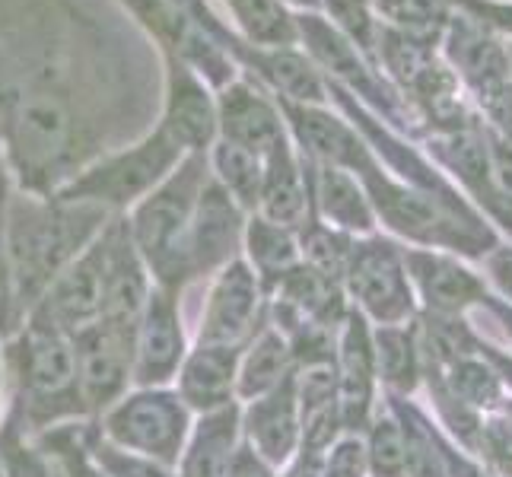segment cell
I'll return each mask as SVG.
<instances>
[{
	"instance_id": "obj_1",
	"label": "cell",
	"mask_w": 512,
	"mask_h": 477,
	"mask_svg": "<svg viewBox=\"0 0 512 477\" xmlns=\"http://www.w3.org/2000/svg\"><path fill=\"white\" fill-rule=\"evenodd\" d=\"M109 223V210L83 201L23 198L10 207L4 233V268L16 312H29L70 261Z\"/></svg>"
},
{
	"instance_id": "obj_2",
	"label": "cell",
	"mask_w": 512,
	"mask_h": 477,
	"mask_svg": "<svg viewBox=\"0 0 512 477\" xmlns=\"http://www.w3.org/2000/svg\"><path fill=\"white\" fill-rule=\"evenodd\" d=\"M207 182L204 153H188L169 179L156 185L144 201H137L128 220V233L137 255L144 258L156 287L179 296L188 277V233Z\"/></svg>"
},
{
	"instance_id": "obj_3",
	"label": "cell",
	"mask_w": 512,
	"mask_h": 477,
	"mask_svg": "<svg viewBox=\"0 0 512 477\" xmlns=\"http://www.w3.org/2000/svg\"><path fill=\"white\" fill-rule=\"evenodd\" d=\"M7 369L29 430L42 433L86 414L77 385L74 338L67 334L23 318L20 331L10 334Z\"/></svg>"
},
{
	"instance_id": "obj_4",
	"label": "cell",
	"mask_w": 512,
	"mask_h": 477,
	"mask_svg": "<svg viewBox=\"0 0 512 477\" xmlns=\"http://www.w3.org/2000/svg\"><path fill=\"white\" fill-rule=\"evenodd\" d=\"M7 144L23 182L55 194L77 175L80 134L77 121L51 96H23L7 121Z\"/></svg>"
},
{
	"instance_id": "obj_5",
	"label": "cell",
	"mask_w": 512,
	"mask_h": 477,
	"mask_svg": "<svg viewBox=\"0 0 512 477\" xmlns=\"http://www.w3.org/2000/svg\"><path fill=\"white\" fill-rule=\"evenodd\" d=\"M194 414L175 388H128L102 411L99 436L115 449L175 468L185 449Z\"/></svg>"
},
{
	"instance_id": "obj_6",
	"label": "cell",
	"mask_w": 512,
	"mask_h": 477,
	"mask_svg": "<svg viewBox=\"0 0 512 477\" xmlns=\"http://www.w3.org/2000/svg\"><path fill=\"white\" fill-rule=\"evenodd\" d=\"M185 159V153L156 128L140 144L125 147L112 156H102L99 163L77 169L67 185L55 191V198L96 204L102 210H125L144 201L147 194L169 179V172Z\"/></svg>"
},
{
	"instance_id": "obj_7",
	"label": "cell",
	"mask_w": 512,
	"mask_h": 477,
	"mask_svg": "<svg viewBox=\"0 0 512 477\" xmlns=\"http://www.w3.org/2000/svg\"><path fill=\"white\" fill-rule=\"evenodd\" d=\"M105 315V245L102 233L51 280L26 318L48 325L67 338L102 322Z\"/></svg>"
},
{
	"instance_id": "obj_8",
	"label": "cell",
	"mask_w": 512,
	"mask_h": 477,
	"mask_svg": "<svg viewBox=\"0 0 512 477\" xmlns=\"http://www.w3.org/2000/svg\"><path fill=\"white\" fill-rule=\"evenodd\" d=\"M134 325L137 322L102 318L74 334L77 385L86 414H102L128 392L134 369Z\"/></svg>"
},
{
	"instance_id": "obj_9",
	"label": "cell",
	"mask_w": 512,
	"mask_h": 477,
	"mask_svg": "<svg viewBox=\"0 0 512 477\" xmlns=\"http://www.w3.org/2000/svg\"><path fill=\"white\" fill-rule=\"evenodd\" d=\"M264 293L268 290L261 287V280L245 264V258L229 261L226 268L214 274V284H210L198 341L242 350L261 331Z\"/></svg>"
},
{
	"instance_id": "obj_10",
	"label": "cell",
	"mask_w": 512,
	"mask_h": 477,
	"mask_svg": "<svg viewBox=\"0 0 512 477\" xmlns=\"http://www.w3.org/2000/svg\"><path fill=\"white\" fill-rule=\"evenodd\" d=\"M185 353H188V341H185V325L179 312V296L153 284L134 325L131 385L166 388L179 376Z\"/></svg>"
},
{
	"instance_id": "obj_11",
	"label": "cell",
	"mask_w": 512,
	"mask_h": 477,
	"mask_svg": "<svg viewBox=\"0 0 512 477\" xmlns=\"http://www.w3.org/2000/svg\"><path fill=\"white\" fill-rule=\"evenodd\" d=\"M439 48H443V61L449 64V70L468 86L474 99H484L487 93L500 90L503 83L512 80L509 48L503 45L500 32H493L487 23L474 20L465 10L452 13Z\"/></svg>"
},
{
	"instance_id": "obj_12",
	"label": "cell",
	"mask_w": 512,
	"mask_h": 477,
	"mask_svg": "<svg viewBox=\"0 0 512 477\" xmlns=\"http://www.w3.org/2000/svg\"><path fill=\"white\" fill-rule=\"evenodd\" d=\"M242 239L245 210L207 175L188 233V277H214L239 258Z\"/></svg>"
},
{
	"instance_id": "obj_13",
	"label": "cell",
	"mask_w": 512,
	"mask_h": 477,
	"mask_svg": "<svg viewBox=\"0 0 512 477\" xmlns=\"http://www.w3.org/2000/svg\"><path fill=\"white\" fill-rule=\"evenodd\" d=\"M296 32L299 39L309 48V61L319 64L322 70L334 77V83H344L347 90H353L360 99H366L373 109L385 112L392 121L401 118L398 96L373 74V67L366 64V58L353 48L344 35L328 26L319 16H296Z\"/></svg>"
},
{
	"instance_id": "obj_14",
	"label": "cell",
	"mask_w": 512,
	"mask_h": 477,
	"mask_svg": "<svg viewBox=\"0 0 512 477\" xmlns=\"http://www.w3.org/2000/svg\"><path fill=\"white\" fill-rule=\"evenodd\" d=\"M344 280L350 293L357 296L379 322H398V318L411 309L404 264L392 242H382V239L353 242Z\"/></svg>"
},
{
	"instance_id": "obj_15",
	"label": "cell",
	"mask_w": 512,
	"mask_h": 477,
	"mask_svg": "<svg viewBox=\"0 0 512 477\" xmlns=\"http://www.w3.org/2000/svg\"><path fill=\"white\" fill-rule=\"evenodd\" d=\"M242 439L264 465L284 468L293 462V455L303 446V417H299L296 376L268 395L245 401Z\"/></svg>"
},
{
	"instance_id": "obj_16",
	"label": "cell",
	"mask_w": 512,
	"mask_h": 477,
	"mask_svg": "<svg viewBox=\"0 0 512 477\" xmlns=\"http://www.w3.org/2000/svg\"><path fill=\"white\" fill-rule=\"evenodd\" d=\"M160 131L188 153H207L217 144V102L210 99L204 80L194 74V67L175 58L169 64V83H166V109Z\"/></svg>"
},
{
	"instance_id": "obj_17",
	"label": "cell",
	"mask_w": 512,
	"mask_h": 477,
	"mask_svg": "<svg viewBox=\"0 0 512 477\" xmlns=\"http://www.w3.org/2000/svg\"><path fill=\"white\" fill-rule=\"evenodd\" d=\"M284 115L290 118V131L309 163L338 166L353 175H360L363 169L376 163L357 128H350L344 118L325 112L322 105L284 102Z\"/></svg>"
},
{
	"instance_id": "obj_18",
	"label": "cell",
	"mask_w": 512,
	"mask_h": 477,
	"mask_svg": "<svg viewBox=\"0 0 512 477\" xmlns=\"http://www.w3.org/2000/svg\"><path fill=\"white\" fill-rule=\"evenodd\" d=\"M217 131H220V140L252 150L261 159L287 140L280 109L245 80L223 86L220 102H217Z\"/></svg>"
},
{
	"instance_id": "obj_19",
	"label": "cell",
	"mask_w": 512,
	"mask_h": 477,
	"mask_svg": "<svg viewBox=\"0 0 512 477\" xmlns=\"http://www.w3.org/2000/svg\"><path fill=\"white\" fill-rule=\"evenodd\" d=\"M239 347L204 344L188 347L185 360L175 376V392L191 414H207L236 404V373H239Z\"/></svg>"
},
{
	"instance_id": "obj_20",
	"label": "cell",
	"mask_w": 512,
	"mask_h": 477,
	"mask_svg": "<svg viewBox=\"0 0 512 477\" xmlns=\"http://www.w3.org/2000/svg\"><path fill=\"white\" fill-rule=\"evenodd\" d=\"M242 439V408L229 404L220 411H207L191 420L185 449L179 455L175 474L179 477H226L233 468Z\"/></svg>"
},
{
	"instance_id": "obj_21",
	"label": "cell",
	"mask_w": 512,
	"mask_h": 477,
	"mask_svg": "<svg viewBox=\"0 0 512 477\" xmlns=\"http://www.w3.org/2000/svg\"><path fill=\"white\" fill-rule=\"evenodd\" d=\"M312 210L309 166L296 156L290 140L264 156V182L258 194V217L287 229H303Z\"/></svg>"
},
{
	"instance_id": "obj_22",
	"label": "cell",
	"mask_w": 512,
	"mask_h": 477,
	"mask_svg": "<svg viewBox=\"0 0 512 477\" xmlns=\"http://www.w3.org/2000/svg\"><path fill=\"white\" fill-rule=\"evenodd\" d=\"M309 188L312 204L328 220V226L341 229V233H369L376 226L373 204L353 172L309 163Z\"/></svg>"
},
{
	"instance_id": "obj_23",
	"label": "cell",
	"mask_w": 512,
	"mask_h": 477,
	"mask_svg": "<svg viewBox=\"0 0 512 477\" xmlns=\"http://www.w3.org/2000/svg\"><path fill=\"white\" fill-rule=\"evenodd\" d=\"M293 350L277 328H261L239 353L236 401H255L293 379Z\"/></svg>"
},
{
	"instance_id": "obj_24",
	"label": "cell",
	"mask_w": 512,
	"mask_h": 477,
	"mask_svg": "<svg viewBox=\"0 0 512 477\" xmlns=\"http://www.w3.org/2000/svg\"><path fill=\"white\" fill-rule=\"evenodd\" d=\"M373 344L360 318H350L341 338V376H338V408L341 423L360 427L369 411V385H373Z\"/></svg>"
},
{
	"instance_id": "obj_25",
	"label": "cell",
	"mask_w": 512,
	"mask_h": 477,
	"mask_svg": "<svg viewBox=\"0 0 512 477\" xmlns=\"http://www.w3.org/2000/svg\"><path fill=\"white\" fill-rule=\"evenodd\" d=\"M252 58L255 70L268 80L274 90L284 96V102L293 105H325L328 99V86L309 58H303L293 48H255L245 51Z\"/></svg>"
},
{
	"instance_id": "obj_26",
	"label": "cell",
	"mask_w": 512,
	"mask_h": 477,
	"mask_svg": "<svg viewBox=\"0 0 512 477\" xmlns=\"http://www.w3.org/2000/svg\"><path fill=\"white\" fill-rule=\"evenodd\" d=\"M242 249H245V264L255 271V277L268 293L303 261L299 258V239L293 236V229L277 226L258 214L245 223Z\"/></svg>"
},
{
	"instance_id": "obj_27",
	"label": "cell",
	"mask_w": 512,
	"mask_h": 477,
	"mask_svg": "<svg viewBox=\"0 0 512 477\" xmlns=\"http://www.w3.org/2000/svg\"><path fill=\"white\" fill-rule=\"evenodd\" d=\"M207 166H210V179H214L245 214H249V210L255 214L261 182H264V159L252 150L217 137V144L210 147Z\"/></svg>"
},
{
	"instance_id": "obj_28",
	"label": "cell",
	"mask_w": 512,
	"mask_h": 477,
	"mask_svg": "<svg viewBox=\"0 0 512 477\" xmlns=\"http://www.w3.org/2000/svg\"><path fill=\"white\" fill-rule=\"evenodd\" d=\"M245 39L255 48H293L299 42L296 16L280 0H226Z\"/></svg>"
},
{
	"instance_id": "obj_29",
	"label": "cell",
	"mask_w": 512,
	"mask_h": 477,
	"mask_svg": "<svg viewBox=\"0 0 512 477\" xmlns=\"http://www.w3.org/2000/svg\"><path fill=\"white\" fill-rule=\"evenodd\" d=\"M408 268L414 271L417 284L427 293V299L436 309H458L468 299L478 296V280L468 271H462L458 264L446 258H433V255H408Z\"/></svg>"
},
{
	"instance_id": "obj_30",
	"label": "cell",
	"mask_w": 512,
	"mask_h": 477,
	"mask_svg": "<svg viewBox=\"0 0 512 477\" xmlns=\"http://www.w3.org/2000/svg\"><path fill=\"white\" fill-rule=\"evenodd\" d=\"M369 4L385 20V26L436 45L455 13L452 0H369Z\"/></svg>"
},
{
	"instance_id": "obj_31",
	"label": "cell",
	"mask_w": 512,
	"mask_h": 477,
	"mask_svg": "<svg viewBox=\"0 0 512 477\" xmlns=\"http://www.w3.org/2000/svg\"><path fill=\"white\" fill-rule=\"evenodd\" d=\"M353 252V242L341 229L319 226V223H306L303 226V239H299V258H303L306 268L319 271L328 280H338L347 271V261Z\"/></svg>"
},
{
	"instance_id": "obj_32",
	"label": "cell",
	"mask_w": 512,
	"mask_h": 477,
	"mask_svg": "<svg viewBox=\"0 0 512 477\" xmlns=\"http://www.w3.org/2000/svg\"><path fill=\"white\" fill-rule=\"evenodd\" d=\"M322 4L331 13L334 29H338L366 61H376L379 20L373 13V4H369V0H322Z\"/></svg>"
},
{
	"instance_id": "obj_33",
	"label": "cell",
	"mask_w": 512,
	"mask_h": 477,
	"mask_svg": "<svg viewBox=\"0 0 512 477\" xmlns=\"http://www.w3.org/2000/svg\"><path fill=\"white\" fill-rule=\"evenodd\" d=\"M373 357L379 360V373L392 385L408 388L414 382V353L401 331H382Z\"/></svg>"
},
{
	"instance_id": "obj_34",
	"label": "cell",
	"mask_w": 512,
	"mask_h": 477,
	"mask_svg": "<svg viewBox=\"0 0 512 477\" xmlns=\"http://www.w3.org/2000/svg\"><path fill=\"white\" fill-rule=\"evenodd\" d=\"M369 455H373V468L382 477H401L404 474V468H408V449H404V436L398 430V423H392V420L376 423Z\"/></svg>"
},
{
	"instance_id": "obj_35",
	"label": "cell",
	"mask_w": 512,
	"mask_h": 477,
	"mask_svg": "<svg viewBox=\"0 0 512 477\" xmlns=\"http://www.w3.org/2000/svg\"><path fill=\"white\" fill-rule=\"evenodd\" d=\"M366 455L357 439H344L322 462V477H363Z\"/></svg>"
},
{
	"instance_id": "obj_36",
	"label": "cell",
	"mask_w": 512,
	"mask_h": 477,
	"mask_svg": "<svg viewBox=\"0 0 512 477\" xmlns=\"http://www.w3.org/2000/svg\"><path fill=\"white\" fill-rule=\"evenodd\" d=\"M478 102H481L484 115L490 118V131H497L500 137H506L512 144V80L503 83L500 90L487 93Z\"/></svg>"
},
{
	"instance_id": "obj_37",
	"label": "cell",
	"mask_w": 512,
	"mask_h": 477,
	"mask_svg": "<svg viewBox=\"0 0 512 477\" xmlns=\"http://www.w3.org/2000/svg\"><path fill=\"white\" fill-rule=\"evenodd\" d=\"M493 274H497L503 290L512 293V255L509 252H500L497 258H493Z\"/></svg>"
},
{
	"instance_id": "obj_38",
	"label": "cell",
	"mask_w": 512,
	"mask_h": 477,
	"mask_svg": "<svg viewBox=\"0 0 512 477\" xmlns=\"http://www.w3.org/2000/svg\"><path fill=\"white\" fill-rule=\"evenodd\" d=\"M0 229H4V175H0Z\"/></svg>"
},
{
	"instance_id": "obj_39",
	"label": "cell",
	"mask_w": 512,
	"mask_h": 477,
	"mask_svg": "<svg viewBox=\"0 0 512 477\" xmlns=\"http://www.w3.org/2000/svg\"><path fill=\"white\" fill-rule=\"evenodd\" d=\"M509 61H512V45H509Z\"/></svg>"
},
{
	"instance_id": "obj_40",
	"label": "cell",
	"mask_w": 512,
	"mask_h": 477,
	"mask_svg": "<svg viewBox=\"0 0 512 477\" xmlns=\"http://www.w3.org/2000/svg\"><path fill=\"white\" fill-rule=\"evenodd\" d=\"M506 4H512V0H506Z\"/></svg>"
}]
</instances>
